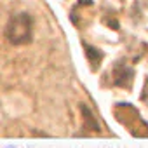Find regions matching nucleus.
<instances>
[{
    "mask_svg": "<svg viewBox=\"0 0 148 148\" xmlns=\"http://www.w3.org/2000/svg\"><path fill=\"white\" fill-rule=\"evenodd\" d=\"M5 37L9 38V42L19 45V44H26L32 38V19L28 14H18L14 18H11V21L7 23L5 28Z\"/></svg>",
    "mask_w": 148,
    "mask_h": 148,
    "instance_id": "obj_1",
    "label": "nucleus"
}]
</instances>
